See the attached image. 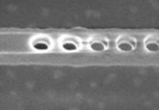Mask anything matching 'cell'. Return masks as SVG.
I'll return each mask as SVG.
<instances>
[{"instance_id": "obj_3", "label": "cell", "mask_w": 159, "mask_h": 110, "mask_svg": "<svg viewBox=\"0 0 159 110\" xmlns=\"http://www.w3.org/2000/svg\"><path fill=\"white\" fill-rule=\"evenodd\" d=\"M146 46L150 51H158L159 50V36L152 35L147 38Z\"/></svg>"}, {"instance_id": "obj_2", "label": "cell", "mask_w": 159, "mask_h": 110, "mask_svg": "<svg viewBox=\"0 0 159 110\" xmlns=\"http://www.w3.org/2000/svg\"><path fill=\"white\" fill-rule=\"evenodd\" d=\"M89 45L93 50H103L106 49L107 46V40L105 38L102 37H94L90 39L89 41Z\"/></svg>"}, {"instance_id": "obj_1", "label": "cell", "mask_w": 159, "mask_h": 110, "mask_svg": "<svg viewBox=\"0 0 159 110\" xmlns=\"http://www.w3.org/2000/svg\"><path fill=\"white\" fill-rule=\"evenodd\" d=\"M117 49L122 51H129L135 49L136 46V39L129 35H124L117 39L116 42Z\"/></svg>"}]
</instances>
